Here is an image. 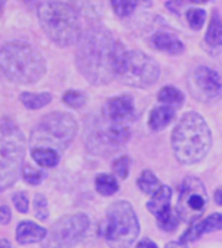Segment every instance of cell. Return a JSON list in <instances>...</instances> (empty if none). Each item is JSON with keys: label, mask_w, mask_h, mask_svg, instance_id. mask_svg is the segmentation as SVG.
Masks as SVG:
<instances>
[{"label": "cell", "mask_w": 222, "mask_h": 248, "mask_svg": "<svg viewBox=\"0 0 222 248\" xmlns=\"http://www.w3.org/2000/svg\"><path fill=\"white\" fill-rule=\"evenodd\" d=\"M125 51L105 28H92L80 36L76 64L84 78L96 86L108 84L118 76Z\"/></svg>", "instance_id": "obj_1"}, {"label": "cell", "mask_w": 222, "mask_h": 248, "mask_svg": "<svg viewBox=\"0 0 222 248\" xmlns=\"http://www.w3.org/2000/svg\"><path fill=\"white\" fill-rule=\"evenodd\" d=\"M212 145V135L205 119L195 112L186 113L172 134L174 157L182 164L202 161Z\"/></svg>", "instance_id": "obj_2"}, {"label": "cell", "mask_w": 222, "mask_h": 248, "mask_svg": "<svg viewBox=\"0 0 222 248\" xmlns=\"http://www.w3.org/2000/svg\"><path fill=\"white\" fill-rule=\"evenodd\" d=\"M0 70L13 83H36L45 73V60L26 44H7L0 48Z\"/></svg>", "instance_id": "obj_3"}, {"label": "cell", "mask_w": 222, "mask_h": 248, "mask_svg": "<svg viewBox=\"0 0 222 248\" xmlns=\"http://www.w3.org/2000/svg\"><path fill=\"white\" fill-rule=\"evenodd\" d=\"M41 28L47 36L60 46H68L80 39V23L76 9L70 4L49 0L38 7Z\"/></svg>", "instance_id": "obj_4"}, {"label": "cell", "mask_w": 222, "mask_h": 248, "mask_svg": "<svg viewBox=\"0 0 222 248\" xmlns=\"http://www.w3.org/2000/svg\"><path fill=\"white\" fill-rule=\"evenodd\" d=\"M99 234L115 248H128L140 235V221L134 208L124 201L112 203L99 227Z\"/></svg>", "instance_id": "obj_5"}, {"label": "cell", "mask_w": 222, "mask_h": 248, "mask_svg": "<svg viewBox=\"0 0 222 248\" xmlns=\"http://www.w3.org/2000/svg\"><path fill=\"white\" fill-rule=\"evenodd\" d=\"M25 138L10 121L0 124V192L12 187L22 171Z\"/></svg>", "instance_id": "obj_6"}, {"label": "cell", "mask_w": 222, "mask_h": 248, "mask_svg": "<svg viewBox=\"0 0 222 248\" xmlns=\"http://www.w3.org/2000/svg\"><path fill=\"white\" fill-rule=\"evenodd\" d=\"M77 124L71 115L54 112L47 115L32 131L31 145L33 148H54L65 150L74 140Z\"/></svg>", "instance_id": "obj_7"}, {"label": "cell", "mask_w": 222, "mask_h": 248, "mask_svg": "<svg viewBox=\"0 0 222 248\" xmlns=\"http://www.w3.org/2000/svg\"><path fill=\"white\" fill-rule=\"evenodd\" d=\"M118 76L121 77L122 83L128 86L145 89L157 81L160 76V67L144 52L129 51L124 55Z\"/></svg>", "instance_id": "obj_8"}, {"label": "cell", "mask_w": 222, "mask_h": 248, "mask_svg": "<svg viewBox=\"0 0 222 248\" xmlns=\"http://www.w3.org/2000/svg\"><path fill=\"white\" fill-rule=\"evenodd\" d=\"M90 225L89 217L86 214H73L58 219L47 237L42 241L44 248H71L74 247L86 234Z\"/></svg>", "instance_id": "obj_9"}, {"label": "cell", "mask_w": 222, "mask_h": 248, "mask_svg": "<svg viewBox=\"0 0 222 248\" xmlns=\"http://www.w3.org/2000/svg\"><path fill=\"white\" fill-rule=\"evenodd\" d=\"M208 203V196L204 183L196 177H186L179 190V205L177 212L182 219L188 222H195L202 215Z\"/></svg>", "instance_id": "obj_10"}, {"label": "cell", "mask_w": 222, "mask_h": 248, "mask_svg": "<svg viewBox=\"0 0 222 248\" xmlns=\"http://www.w3.org/2000/svg\"><path fill=\"white\" fill-rule=\"evenodd\" d=\"M190 89L201 100L217 99L222 94L221 76L209 67H198L192 74Z\"/></svg>", "instance_id": "obj_11"}, {"label": "cell", "mask_w": 222, "mask_h": 248, "mask_svg": "<svg viewBox=\"0 0 222 248\" xmlns=\"http://www.w3.org/2000/svg\"><path fill=\"white\" fill-rule=\"evenodd\" d=\"M220 230H222V214H212L208 218L195 221L188 228V231L182 235L180 243H183V244L193 243V241L199 240L204 234L220 231Z\"/></svg>", "instance_id": "obj_12"}, {"label": "cell", "mask_w": 222, "mask_h": 248, "mask_svg": "<svg viewBox=\"0 0 222 248\" xmlns=\"http://www.w3.org/2000/svg\"><path fill=\"white\" fill-rule=\"evenodd\" d=\"M105 115L111 122L121 124L127 119H129L134 115V100L131 96L124 94L111 99L106 103L105 108Z\"/></svg>", "instance_id": "obj_13"}, {"label": "cell", "mask_w": 222, "mask_h": 248, "mask_svg": "<svg viewBox=\"0 0 222 248\" xmlns=\"http://www.w3.org/2000/svg\"><path fill=\"white\" fill-rule=\"evenodd\" d=\"M128 140H129V129L116 122H111L108 126H105L97 132V141L109 147H121Z\"/></svg>", "instance_id": "obj_14"}, {"label": "cell", "mask_w": 222, "mask_h": 248, "mask_svg": "<svg viewBox=\"0 0 222 248\" xmlns=\"http://www.w3.org/2000/svg\"><path fill=\"white\" fill-rule=\"evenodd\" d=\"M45 237H47V230L31 221H23L16 228V241L22 246L44 241Z\"/></svg>", "instance_id": "obj_15"}, {"label": "cell", "mask_w": 222, "mask_h": 248, "mask_svg": "<svg viewBox=\"0 0 222 248\" xmlns=\"http://www.w3.org/2000/svg\"><path fill=\"white\" fill-rule=\"evenodd\" d=\"M172 189L169 186H163L160 189V192H157L154 196H151V199L148 201L147 203V209L156 217L159 218L160 215H163L164 212H167L172 206H170V202H172Z\"/></svg>", "instance_id": "obj_16"}, {"label": "cell", "mask_w": 222, "mask_h": 248, "mask_svg": "<svg viewBox=\"0 0 222 248\" xmlns=\"http://www.w3.org/2000/svg\"><path fill=\"white\" fill-rule=\"evenodd\" d=\"M151 42H153V45L156 48H159L161 51H166L169 54H180L185 49L183 44L176 36H173L170 33H164V32L156 33L153 36Z\"/></svg>", "instance_id": "obj_17"}, {"label": "cell", "mask_w": 222, "mask_h": 248, "mask_svg": "<svg viewBox=\"0 0 222 248\" xmlns=\"http://www.w3.org/2000/svg\"><path fill=\"white\" fill-rule=\"evenodd\" d=\"M173 118H174V109H172V106H159L151 110L148 125L151 129L160 131L166 128L173 121Z\"/></svg>", "instance_id": "obj_18"}, {"label": "cell", "mask_w": 222, "mask_h": 248, "mask_svg": "<svg viewBox=\"0 0 222 248\" xmlns=\"http://www.w3.org/2000/svg\"><path fill=\"white\" fill-rule=\"evenodd\" d=\"M32 158L38 166H41L44 169L55 167L60 161V155H58L57 150H54V148H33Z\"/></svg>", "instance_id": "obj_19"}, {"label": "cell", "mask_w": 222, "mask_h": 248, "mask_svg": "<svg viewBox=\"0 0 222 248\" xmlns=\"http://www.w3.org/2000/svg\"><path fill=\"white\" fill-rule=\"evenodd\" d=\"M206 42L211 46H221L222 45V17L218 10L212 12L211 22L206 31Z\"/></svg>", "instance_id": "obj_20"}, {"label": "cell", "mask_w": 222, "mask_h": 248, "mask_svg": "<svg viewBox=\"0 0 222 248\" xmlns=\"http://www.w3.org/2000/svg\"><path fill=\"white\" fill-rule=\"evenodd\" d=\"M137 185L143 193L150 195V196H154L163 187V185L160 183V180L156 177V174L151 170H144L141 173V176L138 177Z\"/></svg>", "instance_id": "obj_21"}, {"label": "cell", "mask_w": 222, "mask_h": 248, "mask_svg": "<svg viewBox=\"0 0 222 248\" xmlns=\"http://www.w3.org/2000/svg\"><path fill=\"white\" fill-rule=\"evenodd\" d=\"M95 187H96L97 193L102 196H113L119 190V183L113 176L103 173L96 177Z\"/></svg>", "instance_id": "obj_22"}, {"label": "cell", "mask_w": 222, "mask_h": 248, "mask_svg": "<svg viewBox=\"0 0 222 248\" xmlns=\"http://www.w3.org/2000/svg\"><path fill=\"white\" fill-rule=\"evenodd\" d=\"M20 102L23 103L25 108L36 110L44 106H47L51 102V94L49 93H22L20 94Z\"/></svg>", "instance_id": "obj_23"}, {"label": "cell", "mask_w": 222, "mask_h": 248, "mask_svg": "<svg viewBox=\"0 0 222 248\" xmlns=\"http://www.w3.org/2000/svg\"><path fill=\"white\" fill-rule=\"evenodd\" d=\"M157 219V224H159V228H161L163 231L166 232H173L177 230L180 221H182V217L180 214L177 212V209H173L170 208L167 212H164L163 215H160Z\"/></svg>", "instance_id": "obj_24"}, {"label": "cell", "mask_w": 222, "mask_h": 248, "mask_svg": "<svg viewBox=\"0 0 222 248\" xmlns=\"http://www.w3.org/2000/svg\"><path fill=\"white\" fill-rule=\"evenodd\" d=\"M159 100L161 103H166V105H174V106H179L185 102V94L177 90L176 87L173 86H166L160 90L159 93Z\"/></svg>", "instance_id": "obj_25"}, {"label": "cell", "mask_w": 222, "mask_h": 248, "mask_svg": "<svg viewBox=\"0 0 222 248\" xmlns=\"http://www.w3.org/2000/svg\"><path fill=\"white\" fill-rule=\"evenodd\" d=\"M137 4H138V0H112L113 12L121 17L129 16L137 7Z\"/></svg>", "instance_id": "obj_26"}, {"label": "cell", "mask_w": 222, "mask_h": 248, "mask_svg": "<svg viewBox=\"0 0 222 248\" xmlns=\"http://www.w3.org/2000/svg\"><path fill=\"white\" fill-rule=\"evenodd\" d=\"M22 177L23 180L28 183V185H32V186H38L42 183V180L45 179V173L38 170V169H33L31 166H25L22 169Z\"/></svg>", "instance_id": "obj_27"}, {"label": "cell", "mask_w": 222, "mask_h": 248, "mask_svg": "<svg viewBox=\"0 0 222 248\" xmlns=\"http://www.w3.org/2000/svg\"><path fill=\"white\" fill-rule=\"evenodd\" d=\"M113 173L121 179L125 180L129 176V169H131V158L128 155H122L119 158H116L112 164Z\"/></svg>", "instance_id": "obj_28"}, {"label": "cell", "mask_w": 222, "mask_h": 248, "mask_svg": "<svg viewBox=\"0 0 222 248\" xmlns=\"http://www.w3.org/2000/svg\"><path fill=\"white\" fill-rule=\"evenodd\" d=\"M63 100L65 105H68L70 108L79 109L86 103V94L83 92H77V90H68L64 93Z\"/></svg>", "instance_id": "obj_29"}, {"label": "cell", "mask_w": 222, "mask_h": 248, "mask_svg": "<svg viewBox=\"0 0 222 248\" xmlns=\"http://www.w3.org/2000/svg\"><path fill=\"white\" fill-rule=\"evenodd\" d=\"M186 19H188V22H189V25H190L192 29L199 31L204 26V23H205L206 13L202 9H190L186 13Z\"/></svg>", "instance_id": "obj_30"}, {"label": "cell", "mask_w": 222, "mask_h": 248, "mask_svg": "<svg viewBox=\"0 0 222 248\" xmlns=\"http://www.w3.org/2000/svg\"><path fill=\"white\" fill-rule=\"evenodd\" d=\"M33 209L38 219L45 221L48 218V203L44 195H36L33 199Z\"/></svg>", "instance_id": "obj_31"}, {"label": "cell", "mask_w": 222, "mask_h": 248, "mask_svg": "<svg viewBox=\"0 0 222 248\" xmlns=\"http://www.w3.org/2000/svg\"><path fill=\"white\" fill-rule=\"evenodd\" d=\"M13 203H15V208L17 209V212L20 214H26L29 211V201H28V196L25 192H17L13 195L12 198Z\"/></svg>", "instance_id": "obj_32"}, {"label": "cell", "mask_w": 222, "mask_h": 248, "mask_svg": "<svg viewBox=\"0 0 222 248\" xmlns=\"http://www.w3.org/2000/svg\"><path fill=\"white\" fill-rule=\"evenodd\" d=\"M10 219H12V215H10L9 206H6V205L0 206V224L1 225H7L10 222Z\"/></svg>", "instance_id": "obj_33"}, {"label": "cell", "mask_w": 222, "mask_h": 248, "mask_svg": "<svg viewBox=\"0 0 222 248\" xmlns=\"http://www.w3.org/2000/svg\"><path fill=\"white\" fill-rule=\"evenodd\" d=\"M137 248H159L156 246L154 241H151L150 238H143L138 244H137Z\"/></svg>", "instance_id": "obj_34"}, {"label": "cell", "mask_w": 222, "mask_h": 248, "mask_svg": "<svg viewBox=\"0 0 222 248\" xmlns=\"http://www.w3.org/2000/svg\"><path fill=\"white\" fill-rule=\"evenodd\" d=\"M214 198H215V202L222 206V187H220V189L215 192V196H214Z\"/></svg>", "instance_id": "obj_35"}, {"label": "cell", "mask_w": 222, "mask_h": 248, "mask_svg": "<svg viewBox=\"0 0 222 248\" xmlns=\"http://www.w3.org/2000/svg\"><path fill=\"white\" fill-rule=\"evenodd\" d=\"M73 3L77 6V7H86V4H89L90 3V0H73Z\"/></svg>", "instance_id": "obj_36"}, {"label": "cell", "mask_w": 222, "mask_h": 248, "mask_svg": "<svg viewBox=\"0 0 222 248\" xmlns=\"http://www.w3.org/2000/svg\"><path fill=\"white\" fill-rule=\"evenodd\" d=\"M166 248H186L183 243H169Z\"/></svg>", "instance_id": "obj_37"}, {"label": "cell", "mask_w": 222, "mask_h": 248, "mask_svg": "<svg viewBox=\"0 0 222 248\" xmlns=\"http://www.w3.org/2000/svg\"><path fill=\"white\" fill-rule=\"evenodd\" d=\"M0 248H12V247H10V243H9L7 240L1 238V240H0Z\"/></svg>", "instance_id": "obj_38"}, {"label": "cell", "mask_w": 222, "mask_h": 248, "mask_svg": "<svg viewBox=\"0 0 222 248\" xmlns=\"http://www.w3.org/2000/svg\"><path fill=\"white\" fill-rule=\"evenodd\" d=\"M188 1V4L189 3H206V1H209V0H186Z\"/></svg>", "instance_id": "obj_39"}, {"label": "cell", "mask_w": 222, "mask_h": 248, "mask_svg": "<svg viewBox=\"0 0 222 248\" xmlns=\"http://www.w3.org/2000/svg\"><path fill=\"white\" fill-rule=\"evenodd\" d=\"M4 3H6V0H0V15H1V12H3V6H4Z\"/></svg>", "instance_id": "obj_40"}]
</instances>
